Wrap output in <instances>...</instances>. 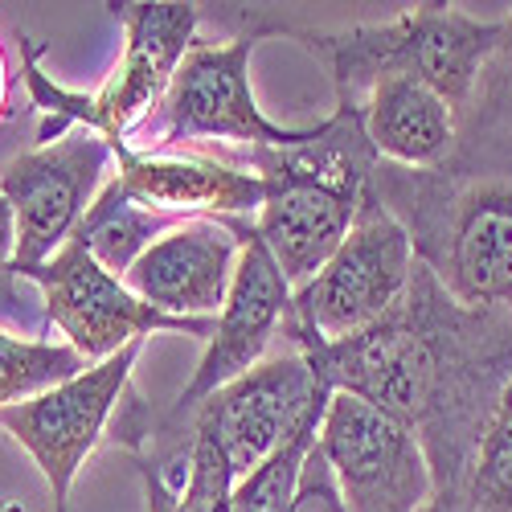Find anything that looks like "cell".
<instances>
[{
    "instance_id": "1",
    "label": "cell",
    "mask_w": 512,
    "mask_h": 512,
    "mask_svg": "<svg viewBox=\"0 0 512 512\" xmlns=\"http://www.w3.org/2000/svg\"><path fill=\"white\" fill-rule=\"evenodd\" d=\"M316 381L394 414L422 439L443 504L463 480L476 443L512 381V320L455 304L418 263L406 300L349 340L283 332Z\"/></svg>"
},
{
    "instance_id": "2",
    "label": "cell",
    "mask_w": 512,
    "mask_h": 512,
    "mask_svg": "<svg viewBox=\"0 0 512 512\" xmlns=\"http://www.w3.org/2000/svg\"><path fill=\"white\" fill-rule=\"evenodd\" d=\"M369 185L455 304L512 320V156L459 148L431 173L381 160Z\"/></svg>"
},
{
    "instance_id": "3",
    "label": "cell",
    "mask_w": 512,
    "mask_h": 512,
    "mask_svg": "<svg viewBox=\"0 0 512 512\" xmlns=\"http://www.w3.org/2000/svg\"><path fill=\"white\" fill-rule=\"evenodd\" d=\"M500 29L504 17L480 21L455 5H414L394 21L332 29V33L295 29L279 21V33L300 37L312 54L324 58L336 103L361 111L365 95L377 82L414 78L435 95H443L459 119L467 115V103L476 95L480 70L496 50Z\"/></svg>"
},
{
    "instance_id": "4",
    "label": "cell",
    "mask_w": 512,
    "mask_h": 512,
    "mask_svg": "<svg viewBox=\"0 0 512 512\" xmlns=\"http://www.w3.org/2000/svg\"><path fill=\"white\" fill-rule=\"evenodd\" d=\"M123 25V58L99 95L70 91L54 82L41 62H25L21 78L37 123V144H54L74 127H91L107 144H132L136 132L156 119L168 99V87L197 46V5H107Z\"/></svg>"
},
{
    "instance_id": "5",
    "label": "cell",
    "mask_w": 512,
    "mask_h": 512,
    "mask_svg": "<svg viewBox=\"0 0 512 512\" xmlns=\"http://www.w3.org/2000/svg\"><path fill=\"white\" fill-rule=\"evenodd\" d=\"M279 33L275 17L246 13V25L222 46H197L185 54L164 107L144 127L148 152H189V144H238V148H291L312 136V127H283L263 115L250 91L254 46Z\"/></svg>"
},
{
    "instance_id": "6",
    "label": "cell",
    "mask_w": 512,
    "mask_h": 512,
    "mask_svg": "<svg viewBox=\"0 0 512 512\" xmlns=\"http://www.w3.org/2000/svg\"><path fill=\"white\" fill-rule=\"evenodd\" d=\"M238 234H242V259L234 271L230 300H226L222 316L213 320V336L205 340L201 365L193 369L189 386L156 418L152 439H148L152 455H140V459L156 463L160 472H164V463L181 459V435H185L189 418L222 386L250 373L259 361H267L275 353V340L291 324V295L295 291L283 279V271L275 267L259 230H254V218H238Z\"/></svg>"
},
{
    "instance_id": "7",
    "label": "cell",
    "mask_w": 512,
    "mask_h": 512,
    "mask_svg": "<svg viewBox=\"0 0 512 512\" xmlns=\"http://www.w3.org/2000/svg\"><path fill=\"white\" fill-rule=\"evenodd\" d=\"M414 271L418 254L406 226L369 185L349 238L312 283L291 295V328L320 340H349L406 300Z\"/></svg>"
},
{
    "instance_id": "8",
    "label": "cell",
    "mask_w": 512,
    "mask_h": 512,
    "mask_svg": "<svg viewBox=\"0 0 512 512\" xmlns=\"http://www.w3.org/2000/svg\"><path fill=\"white\" fill-rule=\"evenodd\" d=\"M316 447L345 512H435L439 484L422 439L373 402L332 394Z\"/></svg>"
},
{
    "instance_id": "9",
    "label": "cell",
    "mask_w": 512,
    "mask_h": 512,
    "mask_svg": "<svg viewBox=\"0 0 512 512\" xmlns=\"http://www.w3.org/2000/svg\"><path fill=\"white\" fill-rule=\"evenodd\" d=\"M17 275L37 287L46 324H54L87 365L123 353L152 332H185L201 340L213 336V320H181L144 304L119 275L95 263V254L78 238H70L50 263L25 267Z\"/></svg>"
},
{
    "instance_id": "10",
    "label": "cell",
    "mask_w": 512,
    "mask_h": 512,
    "mask_svg": "<svg viewBox=\"0 0 512 512\" xmlns=\"http://www.w3.org/2000/svg\"><path fill=\"white\" fill-rule=\"evenodd\" d=\"M332 390L316 381L308 357L300 349H275L267 361H259L250 373L222 386L185 426L181 435V459L189 451L193 435H205L230 463L234 480H246L250 472L283 451L295 431L324 410Z\"/></svg>"
},
{
    "instance_id": "11",
    "label": "cell",
    "mask_w": 512,
    "mask_h": 512,
    "mask_svg": "<svg viewBox=\"0 0 512 512\" xmlns=\"http://www.w3.org/2000/svg\"><path fill=\"white\" fill-rule=\"evenodd\" d=\"M140 349L144 340H136V345H127L123 353L99 365H87L78 377L62 381V386L46 394L0 410V431H9L41 467L54 512H66L82 463L107 439L119 406L132 394V369Z\"/></svg>"
},
{
    "instance_id": "12",
    "label": "cell",
    "mask_w": 512,
    "mask_h": 512,
    "mask_svg": "<svg viewBox=\"0 0 512 512\" xmlns=\"http://www.w3.org/2000/svg\"><path fill=\"white\" fill-rule=\"evenodd\" d=\"M111 164V144L91 127H74L54 144L21 152L0 173V193L9 197L17 218L13 271L50 263L74 238L78 222L111 181Z\"/></svg>"
},
{
    "instance_id": "13",
    "label": "cell",
    "mask_w": 512,
    "mask_h": 512,
    "mask_svg": "<svg viewBox=\"0 0 512 512\" xmlns=\"http://www.w3.org/2000/svg\"><path fill=\"white\" fill-rule=\"evenodd\" d=\"M242 259L238 218H189L160 234L123 283L144 304L181 320H218Z\"/></svg>"
},
{
    "instance_id": "14",
    "label": "cell",
    "mask_w": 512,
    "mask_h": 512,
    "mask_svg": "<svg viewBox=\"0 0 512 512\" xmlns=\"http://www.w3.org/2000/svg\"><path fill=\"white\" fill-rule=\"evenodd\" d=\"M115 181L140 205L164 218H254L267 201V185L246 168L205 152H148L111 144Z\"/></svg>"
},
{
    "instance_id": "15",
    "label": "cell",
    "mask_w": 512,
    "mask_h": 512,
    "mask_svg": "<svg viewBox=\"0 0 512 512\" xmlns=\"http://www.w3.org/2000/svg\"><path fill=\"white\" fill-rule=\"evenodd\" d=\"M263 185L267 201L254 213V230H259L291 291H300L349 238L369 185L361 189L328 177H275Z\"/></svg>"
},
{
    "instance_id": "16",
    "label": "cell",
    "mask_w": 512,
    "mask_h": 512,
    "mask_svg": "<svg viewBox=\"0 0 512 512\" xmlns=\"http://www.w3.org/2000/svg\"><path fill=\"white\" fill-rule=\"evenodd\" d=\"M365 136L377 160L431 173L447 168L459 152V115L443 95L414 78H386L361 103Z\"/></svg>"
},
{
    "instance_id": "17",
    "label": "cell",
    "mask_w": 512,
    "mask_h": 512,
    "mask_svg": "<svg viewBox=\"0 0 512 512\" xmlns=\"http://www.w3.org/2000/svg\"><path fill=\"white\" fill-rule=\"evenodd\" d=\"M177 226V218H164V213L140 205L132 193H127L115 177L103 185V193L95 197V205L87 209V218L78 222L74 238L95 254V263H103L111 275H127L140 254Z\"/></svg>"
},
{
    "instance_id": "18",
    "label": "cell",
    "mask_w": 512,
    "mask_h": 512,
    "mask_svg": "<svg viewBox=\"0 0 512 512\" xmlns=\"http://www.w3.org/2000/svg\"><path fill=\"white\" fill-rule=\"evenodd\" d=\"M435 512H512V381L500 394L476 455L455 492Z\"/></svg>"
},
{
    "instance_id": "19",
    "label": "cell",
    "mask_w": 512,
    "mask_h": 512,
    "mask_svg": "<svg viewBox=\"0 0 512 512\" xmlns=\"http://www.w3.org/2000/svg\"><path fill=\"white\" fill-rule=\"evenodd\" d=\"M140 480H144V500L148 512H234V472L226 455L213 447L205 435L189 439L185 451V484L173 492L164 480V472L148 459H136Z\"/></svg>"
},
{
    "instance_id": "20",
    "label": "cell",
    "mask_w": 512,
    "mask_h": 512,
    "mask_svg": "<svg viewBox=\"0 0 512 512\" xmlns=\"http://www.w3.org/2000/svg\"><path fill=\"white\" fill-rule=\"evenodd\" d=\"M82 369H87V361L66 340L21 336L13 328H0V410L62 386Z\"/></svg>"
},
{
    "instance_id": "21",
    "label": "cell",
    "mask_w": 512,
    "mask_h": 512,
    "mask_svg": "<svg viewBox=\"0 0 512 512\" xmlns=\"http://www.w3.org/2000/svg\"><path fill=\"white\" fill-rule=\"evenodd\" d=\"M459 148L512 156V13L504 17L496 50L480 70L467 115L459 119Z\"/></svg>"
},
{
    "instance_id": "22",
    "label": "cell",
    "mask_w": 512,
    "mask_h": 512,
    "mask_svg": "<svg viewBox=\"0 0 512 512\" xmlns=\"http://www.w3.org/2000/svg\"><path fill=\"white\" fill-rule=\"evenodd\" d=\"M33 283H25L13 267L0 271V328H25V336H41L46 316L33 312Z\"/></svg>"
},
{
    "instance_id": "23",
    "label": "cell",
    "mask_w": 512,
    "mask_h": 512,
    "mask_svg": "<svg viewBox=\"0 0 512 512\" xmlns=\"http://www.w3.org/2000/svg\"><path fill=\"white\" fill-rule=\"evenodd\" d=\"M291 512H345L320 447H312L308 459H304V472H300V488H295V508Z\"/></svg>"
},
{
    "instance_id": "24",
    "label": "cell",
    "mask_w": 512,
    "mask_h": 512,
    "mask_svg": "<svg viewBox=\"0 0 512 512\" xmlns=\"http://www.w3.org/2000/svg\"><path fill=\"white\" fill-rule=\"evenodd\" d=\"M13 254H17V218H13L9 197L0 193V271L13 267Z\"/></svg>"
},
{
    "instance_id": "25",
    "label": "cell",
    "mask_w": 512,
    "mask_h": 512,
    "mask_svg": "<svg viewBox=\"0 0 512 512\" xmlns=\"http://www.w3.org/2000/svg\"><path fill=\"white\" fill-rule=\"evenodd\" d=\"M9 95H13V74H9L5 46H0V119H5V111H9Z\"/></svg>"
}]
</instances>
